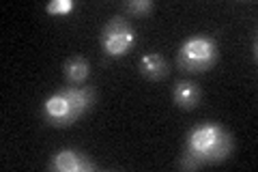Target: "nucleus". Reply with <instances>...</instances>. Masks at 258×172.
Wrapping results in <instances>:
<instances>
[{
	"label": "nucleus",
	"instance_id": "obj_1",
	"mask_svg": "<svg viewBox=\"0 0 258 172\" xmlns=\"http://www.w3.org/2000/svg\"><path fill=\"white\" fill-rule=\"evenodd\" d=\"M232 149H235V140L224 127L217 123H203L187 134L183 155L176 166L181 170H198L203 166L220 163L230 157Z\"/></svg>",
	"mask_w": 258,
	"mask_h": 172
},
{
	"label": "nucleus",
	"instance_id": "obj_2",
	"mask_svg": "<svg viewBox=\"0 0 258 172\" xmlns=\"http://www.w3.org/2000/svg\"><path fill=\"white\" fill-rule=\"evenodd\" d=\"M95 91L91 86H69L54 93L43 103V121L52 127H69L93 108Z\"/></svg>",
	"mask_w": 258,
	"mask_h": 172
},
{
	"label": "nucleus",
	"instance_id": "obj_3",
	"mask_svg": "<svg viewBox=\"0 0 258 172\" xmlns=\"http://www.w3.org/2000/svg\"><path fill=\"white\" fill-rule=\"evenodd\" d=\"M217 43L215 39L207 35H194L185 39L179 52H176V63L187 73H205L217 63Z\"/></svg>",
	"mask_w": 258,
	"mask_h": 172
},
{
	"label": "nucleus",
	"instance_id": "obj_4",
	"mask_svg": "<svg viewBox=\"0 0 258 172\" xmlns=\"http://www.w3.org/2000/svg\"><path fill=\"white\" fill-rule=\"evenodd\" d=\"M134 43H136V35H134V28L129 26V22L123 15L110 18L101 30V47L106 56H112V59L125 56L134 47Z\"/></svg>",
	"mask_w": 258,
	"mask_h": 172
},
{
	"label": "nucleus",
	"instance_id": "obj_5",
	"mask_svg": "<svg viewBox=\"0 0 258 172\" xmlns=\"http://www.w3.org/2000/svg\"><path fill=\"white\" fill-rule=\"evenodd\" d=\"M47 168L54 172H91L97 170L93 161H88L84 153L74 151V149H62L58 153H54L52 161L47 163Z\"/></svg>",
	"mask_w": 258,
	"mask_h": 172
},
{
	"label": "nucleus",
	"instance_id": "obj_6",
	"mask_svg": "<svg viewBox=\"0 0 258 172\" xmlns=\"http://www.w3.org/2000/svg\"><path fill=\"white\" fill-rule=\"evenodd\" d=\"M172 97H174V103L179 105L181 110H194V108H198L203 93H200L198 84H194L189 80H181L174 84Z\"/></svg>",
	"mask_w": 258,
	"mask_h": 172
},
{
	"label": "nucleus",
	"instance_id": "obj_7",
	"mask_svg": "<svg viewBox=\"0 0 258 172\" xmlns=\"http://www.w3.org/2000/svg\"><path fill=\"white\" fill-rule=\"evenodd\" d=\"M140 73L147 80L151 82H159L168 78V73H170V65H168V61L164 59V56L159 54H147L140 59V65H138Z\"/></svg>",
	"mask_w": 258,
	"mask_h": 172
},
{
	"label": "nucleus",
	"instance_id": "obj_8",
	"mask_svg": "<svg viewBox=\"0 0 258 172\" xmlns=\"http://www.w3.org/2000/svg\"><path fill=\"white\" fill-rule=\"evenodd\" d=\"M62 73H64V80H67V84H71V86H82L84 82L88 80L91 65H88V61L82 59V56H74V59H69L67 63H64Z\"/></svg>",
	"mask_w": 258,
	"mask_h": 172
},
{
	"label": "nucleus",
	"instance_id": "obj_9",
	"mask_svg": "<svg viewBox=\"0 0 258 172\" xmlns=\"http://www.w3.org/2000/svg\"><path fill=\"white\" fill-rule=\"evenodd\" d=\"M153 0H129V3H123V9L134 15V18H147V15H151L153 11Z\"/></svg>",
	"mask_w": 258,
	"mask_h": 172
},
{
	"label": "nucleus",
	"instance_id": "obj_10",
	"mask_svg": "<svg viewBox=\"0 0 258 172\" xmlns=\"http://www.w3.org/2000/svg\"><path fill=\"white\" fill-rule=\"evenodd\" d=\"M71 9H74V3L71 0H54L45 7V11L50 15H58V18H64V15H69Z\"/></svg>",
	"mask_w": 258,
	"mask_h": 172
}]
</instances>
